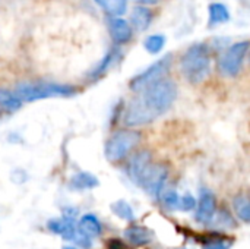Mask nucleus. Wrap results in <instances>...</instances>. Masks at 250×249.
Returning <instances> with one entry per match:
<instances>
[{"label": "nucleus", "instance_id": "1", "mask_svg": "<svg viewBox=\"0 0 250 249\" xmlns=\"http://www.w3.org/2000/svg\"><path fill=\"white\" fill-rule=\"evenodd\" d=\"M177 97V85L171 79H161L142 91V95L132 100L125 112L123 122L129 128L154 122L164 114Z\"/></svg>", "mask_w": 250, "mask_h": 249}, {"label": "nucleus", "instance_id": "2", "mask_svg": "<svg viewBox=\"0 0 250 249\" xmlns=\"http://www.w3.org/2000/svg\"><path fill=\"white\" fill-rule=\"evenodd\" d=\"M180 70L190 84L204 82L211 73V54L204 43L192 44L180 59Z\"/></svg>", "mask_w": 250, "mask_h": 249}, {"label": "nucleus", "instance_id": "3", "mask_svg": "<svg viewBox=\"0 0 250 249\" xmlns=\"http://www.w3.org/2000/svg\"><path fill=\"white\" fill-rule=\"evenodd\" d=\"M15 94L22 100V103H32L53 97H72L76 94V88L56 82H21L16 85Z\"/></svg>", "mask_w": 250, "mask_h": 249}, {"label": "nucleus", "instance_id": "4", "mask_svg": "<svg viewBox=\"0 0 250 249\" xmlns=\"http://www.w3.org/2000/svg\"><path fill=\"white\" fill-rule=\"evenodd\" d=\"M139 142H141V132L132 129H122L114 132L107 139L104 147V154L108 161L117 163L126 158Z\"/></svg>", "mask_w": 250, "mask_h": 249}, {"label": "nucleus", "instance_id": "5", "mask_svg": "<svg viewBox=\"0 0 250 249\" xmlns=\"http://www.w3.org/2000/svg\"><path fill=\"white\" fill-rule=\"evenodd\" d=\"M171 62H173V56L166 54L164 57H161L160 60L152 63L148 69H145L144 72H141L130 81V84H129L130 90L135 92H141L145 88H148L149 85L164 79V76L167 75V72L171 68Z\"/></svg>", "mask_w": 250, "mask_h": 249}, {"label": "nucleus", "instance_id": "6", "mask_svg": "<svg viewBox=\"0 0 250 249\" xmlns=\"http://www.w3.org/2000/svg\"><path fill=\"white\" fill-rule=\"evenodd\" d=\"M250 48V41H239L231 44L220 57L218 60V69L221 75L227 78H233L239 75L243 60Z\"/></svg>", "mask_w": 250, "mask_h": 249}, {"label": "nucleus", "instance_id": "7", "mask_svg": "<svg viewBox=\"0 0 250 249\" xmlns=\"http://www.w3.org/2000/svg\"><path fill=\"white\" fill-rule=\"evenodd\" d=\"M47 227L51 233L54 235H59L62 236L64 241H70V242H75L76 245L82 247V248H89L91 247V238H88L86 235H83L76 222L72 220V219H51L48 220L47 223Z\"/></svg>", "mask_w": 250, "mask_h": 249}, {"label": "nucleus", "instance_id": "8", "mask_svg": "<svg viewBox=\"0 0 250 249\" xmlns=\"http://www.w3.org/2000/svg\"><path fill=\"white\" fill-rule=\"evenodd\" d=\"M167 176H168V170H167L166 166H163V164H151L145 170L144 176L141 178L139 186H142L144 191L148 195H151L154 198H158L163 194Z\"/></svg>", "mask_w": 250, "mask_h": 249}, {"label": "nucleus", "instance_id": "9", "mask_svg": "<svg viewBox=\"0 0 250 249\" xmlns=\"http://www.w3.org/2000/svg\"><path fill=\"white\" fill-rule=\"evenodd\" d=\"M217 213V197L209 189H201L198 210L195 214V219L201 225H209L212 223Z\"/></svg>", "mask_w": 250, "mask_h": 249}, {"label": "nucleus", "instance_id": "10", "mask_svg": "<svg viewBox=\"0 0 250 249\" xmlns=\"http://www.w3.org/2000/svg\"><path fill=\"white\" fill-rule=\"evenodd\" d=\"M107 28H108V32H110V37L113 38V41L116 44H126V43H129L132 40L133 28L122 16L120 18H110L108 16Z\"/></svg>", "mask_w": 250, "mask_h": 249}, {"label": "nucleus", "instance_id": "11", "mask_svg": "<svg viewBox=\"0 0 250 249\" xmlns=\"http://www.w3.org/2000/svg\"><path fill=\"white\" fill-rule=\"evenodd\" d=\"M149 166H151V154L148 151H141V153L135 154L127 164V175H129L130 181L135 182L136 185H139L141 178L144 176L145 170Z\"/></svg>", "mask_w": 250, "mask_h": 249}, {"label": "nucleus", "instance_id": "12", "mask_svg": "<svg viewBox=\"0 0 250 249\" xmlns=\"http://www.w3.org/2000/svg\"><path fill=\"white\" fill-rule=\"evenodd\" d=\"M125 239L133 245V247H145V245H149L152 242V232L144 226H129L125 233H123Z\"/></svg>", "mask_w": 250, "mask_h": 249}, {"label": "nucleus", "instance_id": "13", "mask_svg": "<svg viewBox=\"0 0 250 249\" xmlns=\"http://www.w3.org/2000/svg\"><path fill=\"white\" fill-rule=\"evenodd\" d=\"M154 19V12L146 7V6H135L132 13H130V25L132 28H135L136 31L142 32V31H146L151 25Z\"/></svg>", "mask_w": 250, "mask_h": 249}, {"label": "nucleus", "instance_id": "14", "mask_svg": "<svg viewBox=\"0 0 250 249\" xmlns=\"http://www.w3.org/2000/svg\"><path fill=\"white\" fill-rule=\"evenodd\" d=\"M120 57V51L117 50V48H113V50H110L98 63H97V66L95 68H92L89 72H88V79L89 81H97V79H100L114 63H116V60Z\"/></svg>", "mask_w": 250, "mask_h": 249}, {"label": "nucleus", "instance_id": "15", "mask_svg": "<svg viewBox=\"0 0 250 249\" xmlns=\"http://www.w3.org/2000/svg\"><path fill=\"white\" fill-rule=\"evenodd\" d=\"M78 227L79 230L86 235L88 238H98L101 233H103V225L101 222L98 220V217L92 213H86L83 214L81 219H79V223H78Z\"/></svg>", "mask_w": 250, "mask_h": 249}, {"label": "nucleus", "instance_id": "16", "mask_svg": "<svg viewBox=\"0 0 250 249\" xmlns=\"http://www.w3.org/2000/svg\"><path fill=\"white\" fill-rule=\"evenodd\" d=\"M100 185V181L97 176L88 173V172H79L72 176L69 186L75 191H86V189H94Z\"/></svg>", "mask_w": 250, "mask_h": 249}, {"label": "nucleus", "instance_id": "17", "mask_svg": "<svg viewBox=\"0 0 250 249\" xmlns=\"http://www.w3.org/2000/svg\"><path fill=\"white\" fill-rule=\"evenodd\" d=\"M208 10H209V25L211 26H218L221 23H226L231 18L230 10L224 3H211Z\"/></svg>", "mask_w": 250, "mask_h": 249}, {"label": "nucleus", "instance_id": "18", "mask_svg": "<svg viewBox=\"0 0 250 249\" xmlns=\"http://www.w3.org/2000/svg\"><path fill=\"white\" fill-rule=\"evenodd\" d=\"M110 18H120L127 9V0H94Z\"/></svg>", "mask_w": 250, "mask_h": 249}, {"label": "nucleus", "instance_id": "19", "mask_svg": "<svg viewBox=\"0 0 250 249\" xmlns=\"http://www.w3.org/2000/svg\"><path fill=\"white\" fill-rule=\"evenodd\" d=\"M21 107H22V100L15 92L6 88H0V109L13 113L18 112Z\"/></svg>", "mask_w": 250, "mask_h": 249}, {"label": "nucleus", "instance_id": "20", "mask_svg": "<svg viewBox=\"0 0 250 249\" xmlns=\"http://www.w3.org/2000/svg\"><path fill=\"white\" fill-rule=\"evenodd\" d=\"M233 208L236 216L245 222V223H250V198L246 195H239L234 198L233 201Z\"/></svg>", "mask_w": 250, "mask_h": 249}, {"label": "nucleus", "instance_id": "21", "mask_svg": "<svg viewBox=\"0 0 250 249\" xmlns=\"http://www.w3.org/2000/svg\"><path fill=\"white\" fill-rule=\"evenodd\" d=\"M111 211L120 217L122 220H126V222H133L135 220V213H133V208L125 201V200H119L116 203L111 204Z\"/></svg>", "mask_w": 250, "mask_h": 249}, {"label": "nucleus", "instance_id": "22", "mask_svg": "<svg viewBox=\"0 0 250 249\" xmlns=\"http://www.w3.org/2000/svg\"><path fill=\"white\" fill-rule=\"evenodd\" d=\"M166 45V37L161 35V34H154V35H149L145 38L144 41V47L148 53L151 54H157L160 53Z\"/></svg>", "mask_w": 250, "mask_h": 249}, {"label": "nucleus", "instance_id": "23", "mask_svg": "<svg viewBox=\"0 0 250 249\" xmlns=\"http://www.w3.org/2000/svg\"><path fill=\"white\" fill-rule=\"evenodd\" d=\"M163 197V204L168 208V210H176L179 208V203H180V197L177 195L176 191H166L164 194H161Z\"/></svg>", "mask_w": 250, "mask_h": 249}, {"label": "nucleus", "instance_id": "24", "mask_svg": "<svg viewBox=\"0 0 250 249\" xmlns=\"http://www.w3.org/2000/svg\"><path fill=\"white\" fill-rule=\"evenodd\" d=\"M196 207V200L192 197V195H185L180 198V203H179V210L182 211H192L193 208Z\"/></svg>", "mask_w": 250, "mask_h": 249}, {"label": "nucleus", "instance_id": "25", "mask_svg": "<svg viewBox=\"0 0 250 249\" xmlns=\"http://www.w3.org/2000/svg\"><path fill=\"white\" fill-rule=\"evenodd\" d=\"M107 249H135V248L129 247V245H127V244H125L122 239H116V238H113V239H108V241H107Z\"/></svg>", "mask_w": 250, "mask_h": 249}, {"label": "nucleus", "instance_id": "26", "mask_svg": "<svg viewBox=\"0 0 250 249\" xmlns=\"http://www.w3.org/2000/svg\"><path fill=\"white\" fill-rule=\"evenodd\" d=\"M202 249H230V244L226 241H211L205 244Z\"/></svg>", "mask_w": 250, "mask_h": 249}, {"label": "nucleus", "instance_id": "27", "mask_svg": "<svg viewBox=\"0 0 250 249\" xmlns=\"http://www.w3.org/2000/svg\"><path fill=\"white\" fill-rule=\"evenodd\" d=\"M136 3H139L141 6H145V4H154V3H157L158 0H135Z\"/></svg>", "mask_w": 250, "mask_h": 249}, {"label": "nucleus", "instance_id": "28", "mask_svg": "<svg viewBox=\"0 0 250 249\" xmlns=\"http://www.w3.org/2000/svg\"><path fill=\"white\" fill-rule=\"evenodd\" d=\"M62 249H78V248H75V247H63Z\"/></svg>", "mask_w": 250, "mask_h": 249}]
</instances>
